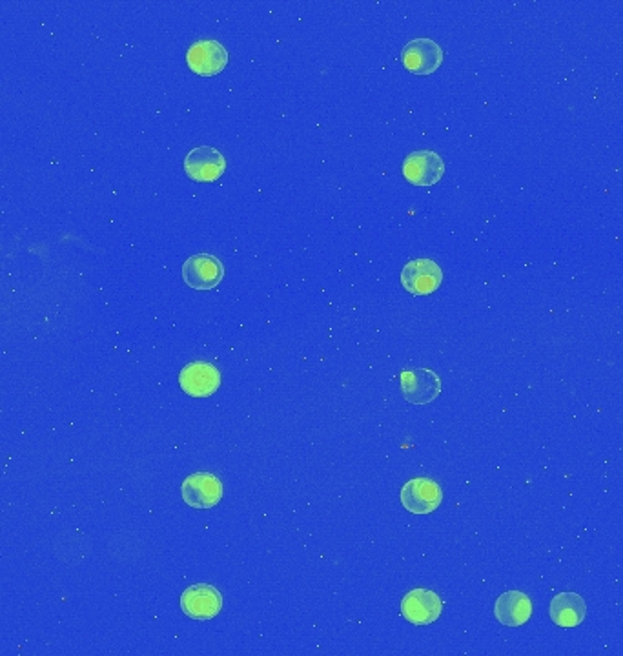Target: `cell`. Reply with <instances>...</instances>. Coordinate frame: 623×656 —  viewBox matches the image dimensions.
<instances>
[{"label":"cell","mask_w":623,"mask_h":656,"mask_svg":"<svg viewBox=\"0 0 623 656\" xmlns=\"http://www.w3.org/2000/svg\"><path fill=\"white\" fill-rule=\"evenodd\" d=\"M181 496L192 509H212L223 498V483L210 472H195L181 485Z\"/></svg>","instance_id":"cell-3"},{"label":"cell","mask_w":623,"mask_h":656,"mask_svg":"<svg viewBox=\"0 0 623 656\" xmlns=\"http://www.w3.org/2000/svg\"><path fill=\"white\" fill-rule=\"evenodd\" d=\"M405 400L414 405H427L440 396L441 380L434 370H405L399 376Z\"/></svg>","instance_id":"cell-12"},{"label":"cell","mask_w":623,"mask_h":656,"mask_svg":"<svg viewBox=\"0 0 623 656\" xmlns=\"http://www.w3.org/2000/svg\"><path fill=\"white\" fill-rule=\"evenodd\" d=\"M186 62L192 72L201 77H214L228 66V52L225 46L215 39L197 41L188 48Z\"/></svg>","instance_id":"cell-7"},{"label":"cell","mask_w":623,"mask_h":656,"mask_svg":"<svg viewBox=\"0 0 623 656\" xmlns=\"http://www.w3.org/2000/svg\"><path fill=\"white\" fill-rule=\"evenodd\" d=\"M225 170V155L214 146L194 148L184 159V172L195 183H214Z\"/></svg>","instance_id":"cell-8"},{"label":"cell","mask_w":623,"mask_h":656,"mask_svg":"<svg viewBox=\"0 0 623 656\" xmlns=\"http://www.w3.org/2000/svg\"><path fill=\"white\" fill-rule=\"evenodd\" d=\"M179 387L192 398H210L221 387V372L208 361H192L179 372Z\"/></svg>","instance_id":"cell-1"},{"label":"cell","mask_w":623,"mask_h":656,"mask_svg":"<svg viewBox=\"0 0 623 656\" xmlns=\"http://www.w3.org/2000/svg\"><path fill=\"white\" fill-rule=\"evenodd\" d=\"M443 602L429 589H412L401 600V615L414 626H429L440 620Z\"/></svg>","instance_id":"cell-6"},{"label":"cell","mask_w":623,"mask_h":656,"mask_svg":"<svg viewBox=\"0 0 623 656\" xmlns=\"http://www.w3.org/2000/svg\"><path fill=\"white\" fill-rule=\"evenodd\" d=\"M403 66L414 75H430L443 64V50L440 44L429 37L410 41L401 53Z\"/></svg>","instance_id":"cell-11"},{"label":"cell","mask_w":623,"mask_h":656,"mask_svg":"<svg viewBox=\"0 0 623 656\" xmlns=\"http://www.w3.org/2000/svg\"><path fill=\"white\" fill-rule=\"evenodd\" d=\"M223 609V596L210 584H195L181 595V611L192 620H214Z\"/></svg>","instance_id":"cell-5"},{"label":"cell","mask_w":623,"mask_h":656,"mask_svg":"<svg viewBox=\"0 0 623 656\" xmlns=\"http://www.w3.org/2000/svg\"><path fill=\"white\" fill-rule=\"evenodd\" d=\"M401 172L410 185L432 186L443 179L445 161L432 150H418L405 157Z\"/></svg>","instance_id":"cell-4"},{"label":"cell","mask_w":623,"mask_h":656,"mask_svg":"<svg viewBox=\"0 0 623 656\" xmlns=\"http://www.w3.org/2000/svg\"><path fill=\"white\" fill-rule=\"evenodd\" d=\"M223 277L225 267L212 254H197L184 261V283L194 290H214L223 281Z\"/></svg>","instance_id":"cell-10"},{"label":"cell","mask_w":623,"mask_h":656,"mask_svg":"<svg viewBox=\"0 0 623 656\" xmlns=\"http://www.w3.org/2000/svg\"><path fill=\"white\" fill-rule=\"evenodd\" d=\"M494 616L501 626H525L532 616V602L521 591H507L496 600Z\"/></svg>","instance_id":"cell-13"},{"label":"cell","mask_w":623,"mask_h":656,"mask_svg":"<svg viewBox=\"0 0 623 656\" xmlns=\"http://www.w3.org/2000/svg\"><path fill=\"white\" fill-rule=\"evenodd\" d=\"M399 498L409 513L430 514L443 502V491L430 478H414L403 485Z\"/></svg>","instance_id":"cell-9"},{"label":"cell","mask_w":623,"mask_h":656,"mask_svg":"<svg viewBox=\"0 0 623 656\" xmlns=\"http://www.w3.org/2000/svg\"><path fill=\"white\" fill-rule=\"evenodd\" d=\"M443 283V270L432 259H412L401 270V285L414 296H429Z\"/></svg>","instance_id":"cell-2"},{"label":"cell","mask_w":623,"mask_h":656,"mask_svg":"<svg viewBox=\"0 0 623 656\" xmlns=\"http://www.w3.org/2000/svg\"><path fill=\"white\" fill-rule=\"evenodd\" d=\"M587 615V604L578 593H560L551 602V620L556 626L578 627Z\"/></svg>","instance_id":"cell-14"}]
</instances>
